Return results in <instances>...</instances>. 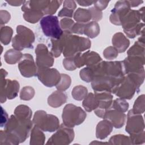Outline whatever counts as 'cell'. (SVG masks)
Here are the masks:
<instances>
[{
    "instance_id": "7",
    "label": "cell",
    "mask_w": 145,
    "mask_h": 145,
    "mask_svg": "<svg viewBox=\"0 0 145 145\" xmlns=\"http://www.w3.org/2000/svg\"><path fill=\"white\" fill-rule=\"evenodd\" d=\"M144 120L140 114H135L130 110L128 113L126 130L130 134H136L143 131Z\"/></svg>"
},
{
    "instance_id": "28",
    "label": "cell",
    "mask_w": 145,
    "mask_h": 145,
    "mask_svg": "<svg viewBox=\"0 0 145 145\" xmlns=\"http://www.w3.org/2000/svg\"><path fill=\"white\" fill-rule=\"evenodd\" d=\"M15 113L16 116L24 118L27 119H30L31 117L32 112L29 108L24 105H20L16 108Z\"/></svg>"
},
{
    "instance_id": "23",
    "label": "cell",
    "mask_w": 145,
    "mask_h": 145,
    "mask_svg": "<svg viewBox=\"0 0 145 145\" xmlns=\"http://www.w3.org/2000/svg\"><path fill=\"white\" fill-rule=\"evenodd\" d=\"M7 86L8 87L6 88V92L8 97L9 99H12L16 97L19 88V83L15 80H8Z\"/></svg>"
},
{
    "instance_id": "11",
    "label": "cell",
    "mask_w": 145,
    "mask_h": 145,
    "mask_svg": "<svg viewBox=\"0 0 145 145\" xmlns=\"http://www.w3.org/2000/svg\"><path fill=\"white\" fill-rule=\"evenodd\" d=\"M19 69L22 75L25 77H31L37 75L36 67L32 56L29 54H25L19 64Z\"/></svg>"
},
{
    "instance_id": "21",
    "label": "cell",
    "mask_w": 145,
    "mask_h": 145,
    "mask_svg": "<svg viewBox=\"0 0 145 145\" xmlns=\"http://www.w3.org/2000/svg\"><path fill=\"white\" fill-rule=\"evenodd\" d=\"M76 7V5L74 1H65L63 3V7L62 10L58 13L59 16H66L71 17L73 11Z\"/></svg>"
},
{
    "instance_id": "26",
    "label": "cell",
    "mask_w": 145,
    "mask_h": 145,
    "mask_svg": "<svg viewBox=\"0 0 145 145\" xmlns=\"http://www.w3.org/2000/svg\"><path fill=\"white\" fill-rule=\"evenodd\" d=\"M133 112L135 114H142L144 112V95L139 96L134 103Z\"/></svg>"
},
{
    "instance_id": "17",
    "label": "cell",
    "mask_w": 145,
    "mask_h": 145,
    "mask_svg": "<svg viewBox=\"0 0 145 145\" xmlns=\"http://www.w3.org/2000/svg\"><path fill=\"white\" fill-rule=\"evenodd\" d=\"M127 53L129 56H137L144 58V43L137 41Z\"/></svg>"
},
{
    "instance_id": "3",
    "label": "cell",
    "mask_w": 145,
    "mask_h": 145,
    "mask_svg": "<svg viewBox=\"0 0 145 145\" xmlns=\"http://www.w3.org/2000/svg\"><path fill=\"white\" fill-rule=\"evenodd\" d=\"M33 121L35 126L46 131L53 132L59 127L58 118L54 116L46 114L42 110L35 113Z\"/></svg>"
},
{
    "instance_id": "35",
    "label": "cell",
    "mask_w": 145,
    "mask_h": 145,
    "mask_svg": "<svg viewBox=\"0 0 145 145\" xmlns=\"http://www.w3.org/2000/svg\"><path fill=\"white\" fill-rule=\"evenodd\" d=\"M74 21L70 19L65 18L61 20V27L65 30V32L69 33L71 32V28L73 26Z\"/></svg>"
},
{
    "instance_id": "22",
    "label": "cell",
    "mask_w": 145,
    "mask_h": 145,
    "mask_svg": "<svg viewBox=\"0 0 145 145\" xmlns=\"http://www.w3.org/2000/svg\"><path fill=\"white\" fill-rule=\"evenodd\" d=\"M44 135L36 126L33 128L31 139V144H43L44 142Z\"/></svg>"
},
{
    "instance_id": "41",
    "label": "cell",
    "mask_w": 145,
    "mask_h": 145,
    "mask_svg": "<svg viewBox=\"0 0 145 145\" xmlns=\"http://www.w3.org/2000/svg\"><path fill=\"white\" fill-rule=\"evenodd\" d=\"M95 1H77V2L81 6H87L91 5L92 3H94Z\"/></svg>"
},
{
    "instance_id": "36",
    "label": "cell",
    "mask_w": 145,
    "mask_h": 145,
    "mask_svg": "<svg viewBox=\"0 0 145 145\" xmlns=\"http://www.w3.org/2000/svg\"><path fill=\"white\" fill-rule=\"evenodd\" d=\"M117 56L118 51L114 47L109 46L104 51V56L107 59H112L116 58Z\"/></svg>"
},
{
    "instance_id": "31",
    "label": "cell",
    "mask_w": 145,
    "mask_h": 145,
    "mask_svg": "<svg viewBox=\"0 0 145 145\" xmlns=\"http://www.w3.org/2000/svg\"><path fill=\"white\" fill-rule=\"evenodd\" d=\"M113 108L114 109L121 112H126L128 108V103L122 99H116L113 104Z\"/></svg>"
},
{
    "instance_id": "29",
    "label": "cell",
    "mask_w": 145,
    "mask_h": 145,
    "mask_svg": "<svg viewBox=\"0 0 145 145\" xmlns=\"http://www.w3.org/2000/svg\"><path fill=\"white\" fill-rule=\"evenodd\" d=\"M71 83V79L70 76L66 74H61V79L58 83L56 85L57 88L59 91H65L70 87Z\"/></svg>"
},
{
    "instance_id": "27",
    "label": "cell",
    "mask_w": 145,
    "mask_h": 145,
    "mask_svg": "<svg viewBox=\"0 0 145 145\" xmlns=\"http://www.w3.org/2000/svg\"><path fill=\"white\" fill-rule=\"evenodd\" d=\"M87 89L82 86H76L72 91V97L76 100H82L87 96Z\"/></svg>"
},
{
    "instance_id": "37",
    "label": "cell",
    "mask_w": 145,
    "mask_h": 145,
    "mask_svg": "<svg viewBox=\"0 0 145 145\" xmlns=\"http://www.w3.org/2000/svg\"><path fill=\"white\" fill-rule=\"evenodd\" d=\"M63 63L66 70H73L76 69L74 58L69 57L65 58L63 61Z\"/></svg>"
},
{
    "instance_id": "16",
    "label": "cell",
    "mask_w": 145,
    "mask_h": 145,
    "mask_svg": "<svg viewBox=\"0 0 145 145\" xmlns=\"http://www.w3.org/2000/svg\"><path fill=\"white\" fill-rule=\"evenodd\" d=\"M83 106L88 112L96 109L98 106V100L95 95L89 93L87 96H86L83 102Z\"/></svg>"
},
{
    "instance_id": "6",
    "label": "cell",
    "mask_w": 145,
    "mask_h": 145,
    "mask_svg": "<svg viewBox=\"0 0 145 145\" xmlns=\"http://www.w3.org/2000/svg\"><path fill=\"white\" fill-rule=\"evenodd\" d=\"M37 75L39 79L47 87L57 85L61 79V74L55 69H39Z\"/></svg>"
},
{
    "instance_id": "24",
    "label": "cell",
    "mask_w": 145,
    "mask_h": 145,
    "mask_svg": "<svg viewBox=\"0 0 145 145\" xmlns=\"http://www.w3.org/2000/svg\"><path fill=\"white\" fill-rule=\"evenodd\" d=\"M22 56V54L16 50L10 49L5 54L6 61L10 64H13L18 61Z\"/></svg>"
},
{
    "instance_id": "33",
    "label": "cell",
    "mask_w": 145,
    "mask_h": 145,
    "mask_svg": "<svg viewBox=\"0 0 145 145\" xmlns=\"http://www.w3.org/2000/svg\"><path fill=\"white\" fill-rule=\"evenodd\" d=\"M62 1H49L48 6L45 11V14H53L59 7Z\"/></svg>"
},
{
    "instance_id": "30",
    "label": "cell",
    "mask_w": 145,
    "mask_h": 145,
    "mask_svg": "<svg viewBox=\"0 0 145 145\" xmlns=\"http://www.w3.org/2000/svg\"><path fill=\"white\" fill-rule=\"evenodd\" d=\"M80 75L81 79L87 82H92L93 78V70L92 67H88L82 69L80 71Z\"/></svg>"
},
{
    "instance_id": "18",
    "label": "cell",
    "mask_w": 145,
    "mask_h": 145,
    "mask_svg": "<svg viewBox=\"0 0 145 145\" xmlns=\"http://www.w3.org/2000/svg\"><path fill=\"white\" fill-rule=\"evenodd\" d=\"M92 15L89 10L79 8L74 14V19L79 23H85L91 19Z\"/></svg>"
},
{
    "instance_id": "5",
    "label": "cell",
    "mask_w": 145,
    "mask_h": 145,
    "mask_svg": "<svg viewBox=\"0 0 145 145\" xmlns=\"http://www.w3.org/2000/svg\"><path fill=\"white\" fill-rule=\"evenodd\" d=\"M40 25L44 35L53 39H59L63 34L59 27L58 19L56 16L49 15L44 17L40 21Z\"/></svg>"
},
{
    "instance_id": "40",
    "label": "cell",
    "mask_w": 145,
    "mask_h": 145,
    "mask_svg": "<svg viewBox=\"0 0 145 145\" xmlns=\"http://www.w3.org/2000/svg\"><path fill=\"white\" fill-rule=\"evenodd\" d=\"M109 1H95V7L97 8L99 10H103L106 8L107 6L108 3Z\"/></svg>"
},
{
    "instance_id": "20",
    "label": "cell",
    "mask_w": 145,
    "mask_h": 145,
    "mask_svg": "<svg viewBox=\"0 0 145 145\" xmlns=\"http://www.w3.org/2000/svg\"><path fill=\"white\" fill-rule=\"evenodd\" d=\"M100 32V28L96 22H90L84 26V33L87 36L93 38L96 37Z\"/></svg>"
},
{
    "instance_id": "9",
    "label": "cell",
    "mask_w": 145,
    "mask_h": 145,
    "mask_svg": "<svg viewBox=\"0 0 145 145\" xmlns=\"http://www.w3.org/2000/svg\"><path fill=\"white\" fill-rule=\"evenodd\" d=\"M74 131L70 127L62 125L58 131L52 135L49 140L53 141L52 143L69 144L74 138Z\"/></svg>"
},
{
    "instance_id": "10",
    "label": "cell",
    "mask_w": 145,
    "mask_h": 145,
    "mask_svg": "<svg viewBox=\"0 0 145 145\" xmlns=\"http://www.w3.org/2000/svg\"><path fill=\"white\" fill-rule=\"evenodd\" d=\"M130 7L128 1H118L112 11V14L110 16L111 22L116 25H121V19L130 10Z\"/></svg>"
},
{
    "instance_id": "19",
    "label": "cell",
    "mask_w": 145,
    "mask_h": 145,
    "mask_svg": "<svg viewBox=\"0 0 145 145\" xmlns=\"http://www.w3.org/2000/svg\"><path fill=\"white\" fill-rule=\"evenodd\" d=\"M44 15L41 11L35 10H28L25 11L24 14V18L25 20L31 23H35L37 22Z\"/></svg>"
},
{
    "instance_id": "32",
    "label": "cell",
    "mask_w": 145,
    "mask_h": 145,
    "mask_svg": "<svg viewBox=\"0 0 145 145\" xmlns=\"http://www.w3.org/2000/svg\"><path fill=\"white\" fill-rule=\"evenodd\" d=\"M34 89L31 87H24L20 92V99L24 100H29L32 99L34 95Z\"/></svg>"
},
{
    "instance_id": "2",
    "label": "cell",
    "mask_w": 145,
    "mask_h": 145,
    "mask_svg": "<svg viewBox=\"0 0 145 145\" xmlns=\"http://www.w3.org/2000/svg\"><path fill=\"white\" fill-rule=\"evenodd\" d=\"M86 117L85 112L80 107L69 104L63 110L62 119L64 125L68 127H74L80 124Z\"/></svg>"
},
{
    "instance_id": "34",
    "label": "cell",
    "mask_w": 145,
    "mask_h": 145,
    "mask_svg": "<svg viewBox=\"0 0 145 145\" xmlns=\"http://www.w3.org/2000/svg\"><path fill=\"white\" fill-rule=\"evenodd\" d=\"M144 140L145 137L144 131L136 134H131L130 137V140L133 144H142L144 142Z\"/></svg>"
},
{
    "instance_id": "43",
    "label": "cell",
    "mask_w": 145,
    "mask_h": 145,
    "mask_svg": "<svg viewBox=\"0 0 145 145\" xmlns=\"http://www.w3.org/2000/svg\"><path fill=\"white\" fill-rule=\"evenodd\" d=\"M8 2L12 6H19L21 4H23L24 3H25V1H8Z\"/></svg>"
},
{
    "instance_id": "12",
    "label": "cell",
    "mask_w": 145,
    "mask_h": 145,
    "mask_svg": "<svg viewBox=\"0 0 145 145\" xmlns=\"http://www.w3.org/2000/svg\"><path fill=\"white\" fill-rule=\"evenodd\" d=\"M126 115L115 109L106 110L103 118L109 121L116 128H120L124 124Z\"/></svg>"
},
{
    "instance_id": "1",
    "label": "cell",
    "mask_w": 145,
    "mask_h": 145,
    "mask_svg": "<svg viewBox=\"0 0 145 145\" xmlns=\"http://www.w3.org/2000/svg\"><path fill=\"white\" fill-rule=\"evenodd\" d=\"M63 53L65 57L76 56L78 52L89 48L91 42L88 39L76 36H71L65 32L62 35Z\"/></svg>"
},
{
    "instance_id": "42",
    "label": "cell",
    "mask_w": 145,
    "mask_h": 145,
    "mask_svg": "<svg viewBox=\"0 0 145 145\" xmlns=\"http://www.w3.org/2000/svg\"><path fill=\"white\" fill-rule=\"evenodd\" d=\"M143 1H128V3H129V5L130 6H131V7H135V6H138L140 3H142Z\"/></svg>"
},
{
    "instance_id": "15",
    "label": "cell",
    "mask_w": 145,
    "mask_h": 145,
    "mask_svg": "<svg viewBox=\"0 0 145 145\" xmlns=\"http://www.w3.org/2000/svg\"><path fill=\"white\" fill-rule=\"evenodd\" d=\"M112 125L108 120L100 122L96 127V137L100 139L106 138L112 131Z\"/></svg>"
},
{
    "instance_id": "14",
    "label": "cell",
    "mask_w": 145,
    "mask_h": 145,
    "mask_svg": "<svg viewBox=\"0 0 145 145\" xmlns=\"http://www.w3.org/2000/svg\"><path fill=\"white\" fill-rule=\"evenodd\" d=\"M66 94L62 91H57L53 92L49 97L48 102L52 107H58L66 101Z\"/></svg>"
},
{
    "instance_id": "13",
    "label": "cell",
    "mask_w": 145,
    "mask_h": 145,
    "mask_svg": "<svg viewBox=\"0 0 145 145\" xmlns=\"http://www.w3.org/2000/svg\"><path fill=\"white\" fill-rule=\"evenodd\" d=\"M113 45L119 52H123L129 45V41L122 33H116L112 39Z\"/></svg>"
},
{
    "instance_id": "25",
    "label": "cell",
    "mask_w": 145,
    "mask_h": 145,
    "mask_svg": "<svg viewBox=\"0 0 145 145\" xmlns=\"http://www.w3.org/2000/svg\"><path fill=\"white\" fill-rule=\"evenodd\" d=\"M52 53L54 57H57L60 56V54L63 49L62 36L59 39H52Z\"/></svg>"
},
{
    "instance_id": "8",
    "label": "cell",
    "mask_w": 145,
    "mask_h": 145,
    "mask_svg": "<svg viewBox=\"0 0 145 145\" xmlns=\"http://www.w3.org/2000/svg\"><path fill=\"white\" fill-rule=\"evenodd\" d=\"M36 63L39 69H46L53 64V58L45 45L39 44L36 49Z\"/></svg>"
},
{
    "instance_id": "4",
    "label": "cell",
    "mask_w": 145,
    "mask_h": 145,
    "mask_svg": "<svg viewBox=\"0 0 145 145\" xmlns=\"http://www.w3.org/2000/svg\"><path fill=\"white\" fill-rule=\"evenodd\" d=\"M18 35L12 40V46L18 50H21L24 48H32L35 37L32 31L24 26L17 27Z\"/></svg>"
},
{
    "instance_id": "39",
    "label": "cell",
    "mask_w": 145,
    "mask_h": 145,
    "mask_svg": "<svg viewBox=\"0 0 145 145\" xmlns=\"http://www.w3.org/2000/svg\"><path fill=\"white\" fill-rule=\"evenodd\" d=\"M84 26H85V24L82 23H78L75 24H74L71 28V32L83 34L84 33Z\"/></svg>"
},
{
    "instance_id": "38",
    "label": "cell",
    "mask_w": 145,
    "mask_h": 145,
    "mask_svg": "<svg viewBox=\"0 0 145 145\" xmlns=\"http://www.w3.org/2000/svg\"><path fill=\"white\" fill-rule=\"evenodd\" d=\"M89 10L90 11L91 13V15L92 16V19L95 20H99L101 19L102 17V13L100 10H98L95 7H91L89 8Z\"/></svg>"
}]
</instances>
